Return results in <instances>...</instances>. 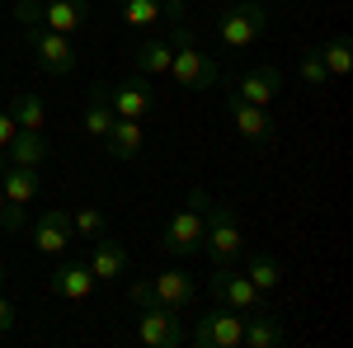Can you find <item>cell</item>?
Here are the masks:
<instances>
[{"label":"cell","mask_w":353,"mask_h":348,"mask_svg":"<svg viewBox=\"0 0 353 348\" xmlns=\"http://www.w3.org/2000/svg\"><path fill=\"white\" fill-rule=\"evenodd\" d=\"M128 301L141 306V311H146V306H156V287H151V278H137L132 287H128Z\"/></svg>","instance_id":"f546056e"},{"label":"cell","mask_w":353,"mask_h":348,"mask_svg":"<svg viewBox=\"0 0 353 348\" xmlns=\"http://www.w3.org/2000/svg\"><path fill=\"white\" fill-rule=\"evenodd\" d=\"M170 57H174V48H170V43H156V38H146V43L132 48V61H137L141 76H161V71H170Z\"/></svg>","instance_id":"603a6c76"},{"label":"cell","mask_w":353,"mask_h":348,"mask_svg":"<svg viewBox=\"0 0 353 348\" xmlns=\"http://www.w3.org/2000/svg\"><path fill=\"white\" fill-rule=\"evenodd\" d=\"M264 24H269V10L264 5H254V0H236V5H226L217 14V38L226 43V48H250L259 33H264Z\"/></svg>","instance_id":"277c9868"},{"label":"cell","mask_w":353,"mask_h":348,"mask_svg":"<svg viewBox=\"0 0 353 348\" xmlns=\"http://www.w3.org/2000/svg\"><path fill=\"white\" fill-rule=\"evenodd\" d=\"M151 287H156V301L170 306V311H184V306L198 301V283H193L184 268H165V273H156Z\"/></svg>","instance_id":"7c38bea8"},{"label":"cell","mask_w":353,"mask_h":348,"mask_svg":"<svg viewBox=\"0 0 353 348\" xmlns=\"http://www.w3.org/2000/svg\"><path fill=\"white\" fill-rule=\"evenodd\" d=\"M0 170H5V151H0Z\"/></svg>","instance_id":"d590c367"},{"label":"cell","mask_w":353,"mask_h":348,"mask_svg":"<svg viewBox=\"0 0 353 348\" xmlns=\"http://www.w3.org/2000/svg\"><path fill=\"white\" fill-rule=\"evenodd\" d=\"M104 94H109V104H113V113H118V118H137V123H141L151 108L161 104L156 85L141 81V76H132V81H123V85H109Z\"/></svg>","instance_id":"9c48e42d"},{"label":"cell","mask_w":353,"mask_h":348,"mask_svg":"<svg viewBox=\"0 0 353 348\" xmlns=\"http://www.w3.org/2000/svg\"><path fill=\"white\" fill-rule=\"evenodd\" d=\"M5 113H10L14 127H24V132H43V127H48V108H43V99H38L33 90H14Z\"/></svg>","instance_id":"ac0fdd59"},{"label":"cell","mask_w":353,"mask_h":348,"mask_svg":"<svg viewBox=\"0 0 353 348\" xmlns=\"http://www.w3.org/2000/svg\"><path fill=\"white\" fill-rule=\"evenodd\" d=\"M316 52L325 61V76H349V66H353V43L349 38H330L325 48H316Z\"/></svg>","instance_id":"d4e9b609"},{"label":"cell","mask_w":353,"mask_h":348,"mask_svg":"<svg viewBox=\"0 0 353 348\" xmlns=\"http://www.w3.org/2000/svg\"><path fill=\"white\" fill-rule=\"evenodd\" d=\"M278 90H283L278 66H259V71H250V76L236 85V94H241L245 104H259V108H269L273 99H278Z\"/></svg>","instance_id":"e0dca14e"},{"label":"cell","mask_w":353,"mask_h":348,"mask_svg":"<svg viewBox=\"0 0 353 348\" xmlns=\"http://www.w3.org/2000/svg\"><path fill=\"white\" fill-rule=\"evenodd\" d=\"M132 264V254H128V245L123 240H109V236H99L94 249H90V273H94V283H113V278H123Z\"/></svg>","instance_id":"30bf717a"},{"label":"cell","mask_w":353,"mask_h":348,"mask_svg":"<svg viewBox=\"0 0 353 348\" xmlns=\"http://www.w3.org/2000/svg\"><path fill=\"white\" fill-rule=\"evenodd\" d=\"M212 301L231 306V311H254V306H264V292L250 283V273H236V268L226 264L212 273Z\"/></svg>","instance_id":"52a82bcc"},{"label":"cell","mask_w":353,"mask_h":348,"mask_svg":"<svg viewBox=\"0 0 353 348\" xmlns=\"http://www.w3.org/2000/svg\"><path fill=\"white\" fill-rule=\"evenodd\" d=\"M14 24L24 28V33L43 28V0H19V5H14Z\"/></svg>","instance_id":"f1b7e54d"},{"label":"cell","mask_w":353,"mask_h":348,"mask_svg":"<svg viewBox=\"0 0 353 348\" xmlns=\"http://www.w3.org/2000/svg\"><path fill=\"white\" fill-rule=\"evenodd\" d=\"M283 278H288V268L278 264L273 254H254V259H250V283H254L259 292H273Z\"/></svg>","instance_id":"cb8c5ba5"},{"label":"cell","mask_w":353,"mask_h":348,"mask_svg":"<svg viewBox=\"0 0 353 348\" xmlns=\"http://www.w3.org/2000/svg\"><path fill=\"white\" fill-rule=\"evenodd\" d=\"M71 226H76L81 240H99V236H104V212H99V207H81V212L71 216Z\"/></svg>","instance_id":"4316f807"},{"label":"cell","mask_w":353,"mask_h":348,"mask_svg":"<svg viewBox=\"0 0 353 348\" xmlns=\"http://www.w3.org/2000/svg\"><path fill=\"white\" fill-rule=\"evenodd\" d=\"M137 339L146 348H179L184 344V325H179V311H170V306H146L141 311V320H137Z\"/></svg>","instance_id":"8992f818"},{"label":"cell","mask_w":353,"mask_h":348,"mask_svg":"<svg viewBox=\"0 0 353 348\" xmlns=\"http://www.w3.org/2000/svg\"><path fill=\"white\" fill-rule=\"evenodd\" d=\"M14 320H19L14 301H5V296H0V334H10V329H14Z\"/></svg>","instance_id":"d6a6232c"},{"label":"cell","mask_w":353,"mask_h":348,"mask_svg":"<svg viewBox=\"0 0 353 348\" xmlns=\"http://www.w3.org/2000/svg\"><path fill=\"white\" fill-rule=\"evenodd\" d=\"M301 85H306V90H325V61H321V52H301Z\"/></svg>","instance_id":"83f0119b"},{"label":"cell","mask_w":353,"mask_h":348,"mask_svg":"<svg viewBox=\"0 0 353 348\" xmlns=\"http://www.w3.org/2000/svg\"><path fill=\"white\" fill-rule=\"evenodd\" d=\"M203 249L212 254V264H217V268H226V264H236V259H241L245 231H241V216H236V207H231V203H212V207H208Z\"/></svg>","instance_id":"3957f363"},{"label":"cell","mask_w":353,"mask_h":348,"mask_svg":"<svg viewBox=\"0 0 353 348\" xmlns=\"http://www.w3.org/2000/svg\"><path fill=\"white\" fill-rule=\"evenodd\" d=\"M24 38H28V48L38 52V66H43V71H52V76L76 71V48H71V38H66V33L33 28V33H24Z\"/></svg>","instance_id":"ba28073f"},{"label":"cell","mask_w":353,"mask_h":348,"mask_svg":"<svg viewBox=\"0 0 353 348\" xmlns=\"http://www.w3.org/2000/svg\"><path fill=\"white\" fill-rule=\"evenodd\" d=\"M208 207H212V193H208V188H193V193H189V207H179V212L165 221L161 245L174 254V259H189V254H198V249H203Z\"/></svg>","instance_id":"6da1fadb"},{"label":"cell","mask_w":353,"mask_h":348,"mask_svg":"<svg viewBox=\"0 0 353 348\" xmlns=\"http://www.w3.org/2000/svg\"><path fill=\"white\" fill-rule=\"evenodd\" d=\"M104 146H109L113 161H137V156H141V146H146V132H141V123H137V118H113Z\"/></svg>","instance_id":"2e32d148"},{"label":"cell","mask_w":353,"mask_h":348,"mask_svg":"<svg viewBox=\"0 0 353 348\" xmlns=\"http://www.w3.org/2000/svg\"><path fill=\"white\" fill-rule=\"evenodd\" d=\"M104 90H109V85H94V90H90V99H85V132H90V136H99V141L109 136L113 118H118Z\"/></svg>","instance_id":"7402d4cb"},{"label":"cell","mask_w":353,"mask_h":348,"mask_svg":"<svg viewBox=\"0 0 353 348\" xmlns=\"http://www.w3.org/2000/svg\"><path fill=\"white\" fill-rule=\"evenodd\" d=\"M52 292L66 296V301H85V296L94 292V273L85 264H61L52 273Z\"/></svg>","instance_id":"ffe728a7"},{"label":"cell","mask_w":353,"mask_h":348,"mask_svg":"<svg viewBox=\"0 0 353 348\" xmlns=\"http://www.w3.org/2000/svg\"><path fill=\"white\" fill-rule=\"evenodd\" d=\"M33 240L43 254H61L66 245L76 240V226H71V216L61 212V207H48V212L33 221Z\"/></svg>","instance_id":"8fae6325"},{"label":"cell","mask_w":353,"mask_h":348,"mask_svg":"<svg viewBox=\"0 0 353 348\" xmlns=\"http://www.w3.org/2000/svg\"><path fill=\"white\" fill-rule=\"evenodd\" d=\"M0 287H5V259H0Z\"/></svg>","instance_id":"e575fe53"},{"label":"cell","mask_w":353,"mask_h":348,"mask_svg":"<svg viewBox=\"0 0 353 348\" xmlns=\"http://www.w3.org/2000/svg\"><path fill=\"white\" fill-rule=\"evenodd\" d=\"M161 19V0H123V24L128 28H151Z\"/></svg>","instance_id":"484cf974"},{"label":"cell","mask_w":353,"mask_h":348,"mask_svg":"<svg viewBox=\"0 0 353 348\" xmlns=\"http://www.w3.org/2000/svg\"><path fill=\"white\" fill-rule=\"evenodd\" d=\"M241 339H245V311H231V306L208 311L193 329L198 348H241Z\"/></svg>","instance_id":"5b68a950"},{"label":"cell","mask_w":353,"mask_h":348,"mask_svg":"<svg viewBox=\"0 0 353 348\" xmlns=\"http://www.w3.org/2000/svg\"><path fill=\"white\" fill-rule=\"evenodd\" d=\"M14 132H19V127H14V118H10V113L0 108V151H5V146L14 141Z\"/></svg>","instance_id":"836d02e7"},{"label":"cell","mask_w":353,"mask_h":348,"mask_svg":"<svg viewBox=\"0 0 353 348\" xmlns=\"http://www.w3.org/2000/svg\"><path fill=\"white\" fill-rule=\"evenodd\" d=\"M174 57H170V71H174V85L179 90H212L221 81L217 61L208 52H198V43H193V33L184 24H174Z\"/></svg>","instance_id":"7a4b0ae2"},{"label":"cell","mask_w":353,"mask_h":348,"mask_svg":"<svg viewBox=\"0 0 353 348\" xmlns=\"http://www.w3.org/2000/svg\"><path fill=\"white\" fill-rule=\"evenodd\" d=\"M85 19H90V0H48L43 5V28H52V33H76V28H85Z\"/></svg>","instance_id":"9a60e30c"},{"label":"cell","mask_w":353,"mask_h":348,"mask_svg":"<svg viewBox=\"0 0 353 348\" xmlns=\"http://www.w3.org/2000/svg\"><path fill=\"white\" fill-rule=\"evenodd\" d=\"M5 161L10 165H28V170H38V165L48 161V141H43V132H14V141L5 146Z\"/></svg>","instance_id":"44dd1931"},{"label":"cell","mask_w":353,"mask_h":348,"mask_svg":"<svg viewBox=\"0 0 353 348\" xmlns=\"http://www.w3.org/2000/svg\"><path fill=\"white\" fill-rule=\"evenodd\" d=\"M0 231H5V236H19V231H24V207H19V203H5V212H0Z\"/></svg>","instance_id":"4dcf8cb0"},{"label":"cell","mask_w":353,"mask_h":348,"mask_svg":"<svg viewBox=\"0 0 353 348\" xmlns=\"http://www.w3.org/2000/svg\"><path fill=\"white\" fill-rule=\"evenodd\" d=\"M161 14L170 24H184V14H189V0H161Z\"/></svg>","instance_id":"1f68e13d"},{"label":"cell","mask_w":353,"mask_h":348,"mask_svg":"<svg viewBox=\"0 0 353 348\" xmlns=\"http://www.w3.org/2000/svg\"><path fill=\"white\" fill-rule=\"evenodd\" d=\"M226 113H231V123H236L241 136H250V141H273V118L259 104H245L241 94H231L226 99Z\"/></svg>","instance_id":"5bb4252c"},{"label":"cell","mask_w":353,"mask_h":348,"mask_svg":"<svg viewBox=\"0 0 353 348\" xmlns=\"http://www.w3.org/2000/svg\"><path fill=\"white\" fill-rule=\"evenodd\" d=\"M0 188H5V198H10V203L28 207V203L38 198V170H28V165H10V161H5V170H0Z\"/></svg>","instance_id":"d6986e66"},{"label":"cell","mask_w":353,"mask_h":348,"mask_svg":"<svg viewBox=\"0 0 353 348\" xmlns=\"http://www.w3.org/2000/svg\"><path fill=\"white\" fill-rule=\"evenodd\" d=\"M283 339H288L283 316H278L273 306H254V316L245 320V339H241V344H250V348H278Z\"/></svg>","instance_id":"4fadbf2b"}]
</instances>
